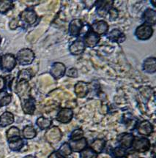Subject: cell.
<instances>
[{"label": "cell", "mask_w": 156, "mask_h": 158, "mask_svg": "<svg viewBox=\"0 0 156 158\" xmlns=\"http://www.w3.org/2000/svg\"><path fill=\"white\" fill-rule=\"evenodd\" d=\"M31 88L28 81H19L15 86V92L21 99V102L26 101L31 98L30 96Z\"/></svg>", "instance_id": "cell-1"}, {"label": "cell", "mask_w": 156, "mask_h": 158, "mask_svg": "<svg viewBox=\"0 0 156 158\" xmlns=\"http://www.w3.org/2000/svg\"><path fill=\"white\" fill-rule=\"evenodd\" d=\"M16 59L21 65L30 64L34 61L35 54L31 49L23 48L18 52Z\"/></svg>", "instance_id": "cell-2"}, {"label": "cell", "mask_w": 156, "mask_h": 158, "mask_svg": "<svg viewBox=\"0 0 156 158\" xmlns=\"http://www.w3.org/2000/svg\"><path fill=\"white\" fill-rule=\"evenodd\" d=\"M153 34V29L151 26L146 24L140 25L136 29L135 35L137 38L141 40H146L150 39Z\"/></svg>", "instance_id": "cell-3"}, {"label": "cell", "mask_w": 156, "mask_h": 158, "mask_svg": "<svg viewBox=\"0 0 156 158\" xmlns=\"http://www.w3.org/2000/svg\"><path fill=\"white\" fill-rule=\"evenodd\" d=\"M1 68L5 72H11L16 65V59L11 54H7L1 58Z\"/></svg>", "instance_id": "cell-4"}, {"label": "cell", "mask_w": 156, "mask_h": 158, "mask_svg": "<svg viewBox=\"0 0 156 158\" xmlns=\"http://www.w3.org/2000/svg\"><path fill=\"white\" fill-rule=\"evenodd\" d=\"M150 142L147 138H136L135 141H133L131 147L137 152L144 153L150 149Z\"/></svg>", "instance_id": "cell-5"}, {"label": "cell", "mask_w": 156, "mask_h": 158, "mask_svg": "<svg viewBox=\"0 0 156 158\" xmlns=\"http://www.w3.org/2000/svg\"><path fill=\"white\" fill-rule=\"evenodd\" d=\"M62 134L60 128L58 127H52L48 129L45 134V137L49 143H58L62 138Z\"/></svg>", "instance_id": "cell-6"}, {"label": "cell", "mask_w": 156, "mask_h": 158, "mask_svg": "<svg viewBox=\"0 0 156 158\" xmlns=\"http://www.w3.org/2000/svg\"><path fill=\"white\" fill-rule=\"evenodd\" d=\"M74 116V112L70 108H65L61 109L57 115V120L62 124H67L70 122Z\"/></svg>", "instance_id": "cell-7"}, {"label": "cell", "mask_w": 156, "mask_h": 158, "mask_svg": "<svg viewBox=\"0 0 156 158\" xmlns=\"http://www.w3.org/2000/svg\"><path fill=\"white\" fill-rule=\"evenodd\" d=\"M20 18L21 21L27 23V24L32 25L34 24L37 21V14L36 13L31 9H27L23 10L21 13Z\"/></svg>", "instance_id": "cell-8"}, {"label": "cell", "mask_w": 156, "mask_h": 158, "mask_svg": "<svg viewBox=\"0 0 156 158\" xmlns=\"http://www.w3.org/2000/svg\"><path fill=\"white\" fill-rule=\"evenodd\" d=\"M92 29L94 33L98 35H101L107 32L108 29V24L105 21H98L92 24Z\"/></svg>", "instance_id": "cell-9"}, {"label": "cell", "mask_w": 156, "mask_h": 158, "mask_svg": "<svg viewBox=\"0 0 156 158\" xmlns=\"http://www.w3.org/2000/svg\"><path fill=\"white\" fill-rule=\"evenodd\" d=\"M100 41V36L96 35L92 31L86 33L84 37V45L88 48H93Z\"/></svg>", "instance_id": "cell-10"}, {"label": "cell", "mask_w": 156, "mask_h": 158, "mask_svg": "<svg viewBox=\"0 0 156 158\" xmlns=\"http://www.w3.org/2000/svg\"><path fill=\"white\" fill-rule=\"evenodd\" d=\"M66 68L64 64L61 62H56L51 68V74L54 78L58 79L64 76L65 73Z\"/></svg>", "instance_id": "cell-11"}, {"label": "cell", "mask_w": 156, "mask_h": 158, "mask_svg": "<svg viewBox=\"0 0 156 158\" xmlns=\"http://www.w3.org/2000/svg\"><path fill=\"white\" fill-rule=\"evenodd\" d=\"M83 27V23L80 19H74L69 25V32L74 37H78L80 35Z\"/></svg>", "instance_id": "cell-12"}, {"label": "cell", "mask_w": 156, "mask_h": 158, "mask_svg": "<svg viewBox=\"0 0 156 158\" xmlns=\"http://www.w3.org/2000/svg\"><path fill=\"white\" fill-rule=\"evenodd\" d=\"M113 1H99L97 2L98 5V13L100 16L103 17L107 14L112 8V6L113 5Z\"/></svg>", "instance_id": "cell-13"}, {"label": "cell", "mask_w": 156, "mask_h": 158, "mask_svg": "<svg viewBox=\"0 0 156 158\" xmlns=\"http://www.w3.org/2000/svg\"><path fill=\"white\" fill-rule=\"evenodd\" d=\"M85 45L82 40H76L70 45L69 51L73 55L82 54L85 50Z\"/></svg>", "instance_id": "cell-14"}, {"label": "cell", "mask_w": 156, "mask_h": 158, "mask_svg": "<svg viewBox=\"0 0 156 158\" xmlns=\"http://www.w3.org/2000/svg\"><path fill=\"white\" fill-rule=\"evenodd\" d=\"M89 92L88 84L86 83L80 81L75 85V93L78 98H84Z\"/></svg>", "instance_id": "cell-15"}, {"label": "cell", "mask_w": 156, "mask_h": 158, "mask_svg": "<svg viewBox=\"0 0 156 158\" xmlns=\"http://www.w3.org/2000/svg\"><path fill=\"white\" fill-rule=\"evenodd\" d=\"M138 132L140 135H150L153 132V127L148 121H143L138 126Z\"/></svg>", "instance_id": "cell-16"}, {"label": "cell", "mask_w": 156, "mask_h": 158, "mask_svg": "<svg viewBox=\"0 0 156 158\" xmlns=\"http://www.w3.org/2000/svg\"><path fill=\"white\" fill-rule=\"evenodd\" d=\"M143 20L146 24L150 26L155 25L156 22V13L153 9L148 8L145 11L143 15Z\"/></svg>", "instance_id": "cell-17"}, {"label": "cell", "mask_w": 156, "mask_h": 158, "mask_svg": "<svg viewBox=\"0 0 156 158\" xmlns=\"http://www.w3.org/2000/svg\"><path fill=\"white\" fill-rule=\"evenodd\" d=\"M133 140L134 136L133 135L128 133H124L120 137L119 142L121 147L124 148V149H128V148L131 147Z\"/></svg>", "instance_id": "cell-18"}, {"label": "cell", "mask_w": 156, "mask_h": 158, "mask_svg": "<svg viewBox=\"0 0 156 158\" xmlns=\"http://www.w3.org/2000/svg\"><path fill=\"white\" fill-rule=\"evenodd\" d=\"M143 69L148 73H154L156 70V61L155 57H150L144 62Z\"/></svg>", "instance_id": "cell-19"}, {"label": "cell", "mask_w": 156, "mask_h": 158, "mask_svg": "<svg viewBox=\"0 0 156 158\" xmlns=\"http://www.w3.org/2000/svg\"><path fill=\"white\" fill-rule=\"evenodd\" d=\"M72 152H82L86 147V139L84 138H81L78 141H73L69 143Z\"/></svg>", "instance_id": "cell-20"}, {"label": "cell", "mask_w": 156, "mask_h": 158, "mask_svg": "<svg viewBox=\"0 0 156 158\" xmlns=\"http://www.w3.org/2000/svg\"><path fill=\"white\" fill-rule=\"evenodd\" d=\"M14 122V116L11 112L6 111L0 116V126L5 127Z\"/></svg>", "instance_id": "cell-21"}, {"label": "cell", "mask_w": 156, "mask_h": 158, "mask_svg": "<svg viewBox=\"0 0 156 158\" xmlns=\"http://www.w3.org/2000/svg\"><path fill=\"white\" fill-rule=\"evenodd\" d=\"M22 103V109L25 114H33L35 110V101L32 98L29 100L21 102Z\"/></svg>", "instance_id": "cell-22"}, {"label": "cell", "mask_w": 156, "mask_h": 158, "mask_svg": "<svg viewBox=\"0 0 156 158\" xmlns=\"http://www.w3.org/2000/svg\"><path fill=\"white\" fill-rule=\"evenodd\" d=\"M108 38L113 41H116L118 43H122L125 40V35L121 32L119 29H113L108 34Z\"/></svg>", "instance_id": "cell-23"}, {"label": "cell", "mask_w": 156, "mask_h": 158, "mask_svg": "<svg viewBox=\"0 0 156 158\" xmlns=\"http://www.w3.org/2000/svg\"><path fill=\"white\" fill-rule=\"evenodd\" d=\"M106 142L103 139H96L91 143L90 148L97 154L101 153L105 147Z\"/></svg>", "instance_id": "cell-24"}, {"label": "cell", "mask_w": 156, "mask_h": 158, "mask_svg": "<svg viewBox=\"0 0 156 158\" xmlns=\"http://www.w3.org/2000/svg\"><path fill=\"white\" fill-rule=\"evenodd\" d=\"M7 138L9 142L20 138V130L19 128L12 127L7 131Z\"/></svg>", "instance_id": "cell-25"}, {"label": "cell", "mask_w": 156, "mask_h": 158, "mask_svg": "<svg viewBox=\"0 0 156 158\" xmlns=\"http://www.w3.org/2000/svg\"><path fill=\"white\" fill-rule=\"evenodd\" d=\"M52 121H51V118H45V117H40L37 119L36 124L38 126L39 128H40L41 130H46L50 127Z\"/></svg>", "instance_id": "cell-26"}, {"label": "cell", "mask_w": 156, "mask_h": 158, "mask_svg": "<svg viewBox=\"0 0 156 158\" xmlns=\"http://www.w3.org/2000/svg\"><path fill=\"white\" fill-rule=\"evenodd\" d=\"M36 130L32 126H27L23 130V135L26 139H32L36 136Z\"/></svg>", "instance_id": "cell-27"}, {"label": "cell", "mask_w": 156, "mask_h": 158, "mask_svg": "<svg viewBox=\"0 0 156 158\" xmlns=\"http://www.w3.org/2000/svg\"><path fill=\"white\" fill-rule=\"evenodd\" d=\"M32 77V72L31 69H26V70H21L19 73V76H18V81H29Z\"/></svg>", "instance_id": "cell-28"}, {"label": "cell", "mask_w": 156, "mask_h": 158, "mask_svg": "<svg viewBox=\"0 0 156 158\" xmlns=\"http://www.w3.org/2000/svg\"><path fill=\"white\" fill-rule=\"evenodd\" d=\"M13 6V3L12 1L7 0H0V13H6L10 10Z\"/></svg>", "instance_id": "cell-29"}, {"label": "cell", "mask_w": 156, "mask_h": 158, "mask_svg": "<svg viewBox=\"0 0 156 158\" xmlns=\"http://www.w3.org/2000/svg\"><path fill=\"white\" fill-rule=\"evenodd\" d=\"M23 146V141L21 138H19V139L14 140L9 142V147L10 149L13 151H19L20 150Z\"/></svg>", "instance_id": "cell-30"}, {"label": "cell", "mask_w": 156, "mask_h": 158, "mask_svg": "<svg viewBox=\"0 0 156 158\" xmlns=\"http://www.w3.org/2000/svg\"><path fill=\"white\" fill-rule=\"evenodd\" d=\"M12 97L11 94L5 92H0V106H6L11 102Z\"/></svg>", "instance_id": "cell-31"}, {"label": "cell", "mask_w": 156, "mask_h": 158, "mask_svg": "<svg viewBox=\"0 0 156 158\" xmlns=\"http://www.w3.org/2000/svg\"><path fill=\"white\" fill-rule=\"evenodd\" d=\"M80 158H98V154L91 148H87L81 152Z\"/></svg>", "instance_id": "cell-32"}, {"label": "cell", "mask_w": 156, "mask_h": 158, "mask_svg": "<svg viewBox=\"0 0 156 158\" xmlns=\"http://www.w3.org/2000/svg\"><path fill=\"white\" fill-rule=\"evenodd\" d=\"M59 152H60L63 157H66V156L70 155V154L72 153V149H71L69 143H65L61 146L60 149H59Z\"/></svg>", "instance_id": "cell-33"}, {"label": "cell", "mask_w": 156, "mask_h": 158, "mask_svg": "<svg viewBox=\"0 0 156 158\" xmlns=\"http://www.w3.org/2000/svg\"><path fill=\"white\" fill-rule=\"evenodd\" d=\"M112 155L116 158H122L125 157L126 155H127V152H126L125 149H124V148L117 147L113 150Z\"/></svg>", "instance_id": "cell-34"}, {"label": "cell", "mask_w": 156, "mask_h": 158, "mask_svg": "<svg viewBox=\"0 0 156 158\" xmlns=\"http://www.w3.org/2000/svg\"><path fill=\"white\" fill-rule=\"evenodd\" d=\"M84 131L82 129H76L71 134V140L72 141H78L83 138Z\"/></svg>", "instance_id": "cell-35"}, {"label": "cell", "mask_w": 156, "mask_h": 158, "mask_svg": "<svg viewBox=\"0 0 156 158\" xmlns=\"http://www.w3.org/2000/svg\"><path fill=\"white\" fill-rule=\"evenodd\" d=\"M67 76L71 78H77L78 77V71L76 68H70L67 72Z\"/></svg>", "instance_id": "cell-36"}, {"label": "cell", "mask_w": 156, "mask_h": 158, "mask_svg": "<svg viewBox=\"0 0 156 158\" xmlns=\"http://www.w3.org/2000/svg\"><path fill=\"white\" fill-rule=\"evenodd\" d=\"M19 20L18 19H13L10 22V28L11 29H15L19 27Z\"/></svg>", "instance_id": "cell-37"}, {"label": "cell", "mask_w": 156, "mask_h": 158, "mask_svg": "<svg viewBox=\"0 0 156 158\" xmlns=\"http://www.w3.org/2000/svg\"><path fill=\"white\" fill-rule=\"evenodd\" d=\"M48 158H65L59 152H54L48 156Z\"/></svg>", "instance_id": "cell-38"}, {"label": "cell", "mask_w": 156, "mask_h": 158, "mask_svg": "<svg viewBox=\"0 0 156 158\" xmlns=\"http://www.w3.org/2000/svg\"><path fill=\"white\" fill-rule=\"evenodd\" d=\"M126 158H139V154L136 152H129L126 155Z\"/></svg>", "instance_id": "cell-39"}, {"label": "cell", "mask_w": 156, "mask_h": 158, "mask_svg": "<svg viewBox=\"0 0 156 158\" xmlns=\"http://www.w3.org/2000/svg\"><path fill=\"white\" fill-rule=\"evenodd\" d=\"M5 78H3L2 77L0 76V92L5 88Z\"/></svg>", "instance_id": "cell-40"}, {"label": "cell", "mask_w": 156, "mask_h": 158, "mask_svg": "<svg viewBox=\"0 0 156 158\" xmlns=\"http://www.w3.org/2000/svg\"><path fill=\"white\" fill-rule=\"evenodd\" d=\"M24 158H35V157L32 155H29V156H27V157H25Z\"/></svg>", "instance_id": "cell-41"}, {"label": "cell", "mask_w": 156, "mask_h": 158, "mask_svg": "<svg viewBox=\"0 0 156 158\" xmlns=\"http://www.w3.org/2000/svg\"><path fill=\"white\" fill-rule=\"evenodd\" d=\"M0 62H1V56H0Z\"/></svg>", "instance_id": "cell-42"}]
</instances>
